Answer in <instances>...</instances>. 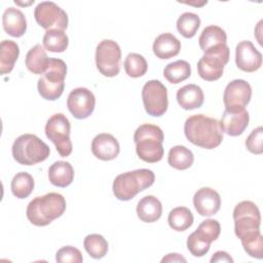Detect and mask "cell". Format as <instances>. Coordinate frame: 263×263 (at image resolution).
Wrapping results in <instances>:
<instances>
[{
  "instance_id": "6da1fadb",
  "label": "cell",
  "mask_w": 263,
  "mask_h": 263,
  "mask_svg": "<svg viewBox=\"0 0 263 263\" xmlns=\"http://www.w3.org/2000/svg\"><path fill=\"white\" fill-rule=\"evenodd\" d=\"M184 134L190 143L204 149H214L223 141L220 121L203 114L188 117L184 124Z\"/></svg>"
},
{
  "instance_id": "7a4b0ae2",
  "label": "cell",
  "mask_w": 263,
  "mask_h": 263,
  "mask_svg": "<svg viewBox=\"0 0 263 263\" xmlns=\"http://www.w3.org/2000/svg\"><path fill=\"white\" fill-rule=\"evenodd\" d=\"M66 211L65 197L57 192H49L32 199L26 211L28 220L35 226H46L60 218Z\"/></svg>"
},
{
  "instance_id": "3957f363",
  "label": "cell",
  "mask_w": 263,
  "mask_h": 263,
  "mask_svg": "<svg viewBox=\"0 0 263 263\" xmlns=\"http://www.w3.org/2000/svg\"><path fill=\"white\" fill-rule=\"evenodd\" d=\"M163 140V132L159 126L150 123L140 125L134 135L136 152L139 158L148 163L160 161L164 152Z\"/></svg>"
},
{
  "instance_id": "277c9868",
  "label": "cell",
  "mask_w": 263,
  "mask_h": 263,
  "mask_svg": "<svg viewBox=\"0 0 263 263\" xmlns=\"http://www.w3.org/2000/svg\"><path fill=\"white\" fill-rule=\"evenodd\" d=\"M155 175L151 170L139 168L118 175L113 182V193L119 200H129L153 185Z\"/></svg>"
},
{
  "instance_id": "5b68a950",
  "label": "cell",
  "mask_w": 263,
  "mask_h": 263,
  "mask_svg": "<svg viewBox=\"0 0 263 263\" xmlns=\"http://www.w3.org/2000/svg\"><path fill=\"white\" fill-rule=\"evenodd\" d=\"M12 156L23 165H34L44 161L50 153L49 147L37 136L24 134L15 139L12 144Z\"/></svg>"
},
{
  "instance_id": "8992f818",
  "label": "cell",
  "mask_w": 263,
  "mask_h": 263,
  "mask_svg": "<svg viewBox=\"0 0 263 263\" xmlns=\"http://www.w3.org/2000/svg\"><path fill=\"white\" fill-rule=\"evenodd\" d=\"M67 65L61 59H49L46 71L40 76L37 82L39 95L47 101L58 100L65 87Z\"/></svg>"
},
{
  "instance_id": "52a82bcc",
  "label": "cell",
  "mask_w": 263,
  "mask_h": 263,
  "mask_svg": "<svg viewBox=\"0 0 263 263\" xmlns=\"http://www.w3.org/2000/svg\"><path fill=\"white\" fill-rule=\"evenodd\" d=\"M70 130V121L63 113L53 114L45 124V135L54 144L62 157L69 156L73 150Z\"/></svg>"
},
{
  "instance_id": "ba28073f",
  "label": "cell",
  "mask_w": 263,
  "mask_h": 263,
  "mask_svg": "<svg viewBox=\"0 0 263 263\" xmlns=\"http://www.w3.org/2000/svg\"><path fill=\"white\" fill-rule=\"evenodd\" d=\"M233 220L234 232L239 239L260 230V211L253 201L243 200L237 203L233 210Z\"/></svg>"
},
{
  "instance_id": "9c48e42d",
  "label": "cell",
  "mask_w": 263,
  "mask_h": 263,
  "mask_svg": "<svg viewBox=\"0 0 263 263\" xmlns=\"http://www.w3.org/2000/svg\"><path fill=\"white\" fill-rule=\"evenodd\" d=\"M121 49L110 39L102 40L96 49V65L99 72L106 77H114L120 71Z\"/></svg>"
},
{
  "instance_id": "30bf717a",
  "label": "cell",
  "mask_w": 263,
  "mask_h": 263,
  "mask_svg": "<svg viewBox=\"0 0 263 263\" xmlns=\"http://www.w3.org/2000/svg\"><path fill=\"white\" fill-rule=\"evenodd\" d=\"M142 100L146 112L151 116H162L167 110V90L159 80H149L144 84Z\"/></svg>"
},
{
  "instance_id": "8fae6325",
  "label": "cell",
  "mask_w": 263,
  "mask_h": 263,
  "mask_svg": "<svg viewBox=\"0 0 263 263\" xmlns=\"http://www.w3.org/2000/svg\"><path fill=\"white\" fill-rule=\"evenodd\" d=\"M229 60V47L227 44L222 47L204 53L197 63L199 76L206 81L218 80L224 71V66Z\"/></svg>"
},
{
  "instance_id": "7c38bea8",
  "label": "cell",
  "mask_w": 263,
  "mask_h": 263,
  "mask_svg": "<svg viewBox=\"0 0 263 263\" xmlns=\"http://www.w3.org/2000/svg\"><path fill=\"white\" fill-rule=\"evenodd\" d=\"M37 24L47 30H62L68 27V14L59 5L51 1H43L37 4L34 10Z\"/></svg>"
},
{
  "instance_id": "4fadbf2b",
  "label": "cell",
  "mask_w": 263,
  "mask_h": 263,
  "mask_svg": "<svg viewBox=\"0 0 263 263\" xmlns=\"http://www.w3.org/2000/svg\"><path fill=\"white\" fill-rule=\"evenodd\" d=\"M252 97V87L243 79H234L225 87L223 102L225 110H242L249 104Z\"/></svg>"
},
{
  "instance_id": "5bb4252c",
  "label": "cell",
  "mask_w": 263,
  "mask_h": 263,
  "mask_svg": "<svg viewBox=\"0 0 263 263\" xmlns=\"http://www.w3.org/2000/svg\"><path fill=\"white\" fill-rule=\"evenodd\" d=\"M96 98L85 87L74 88L68 96L67 107L70 113L77 119L87 118L95 110Z\"/></svg>"
},
{
  "instance_id": "9a60e30c",
  "label": "cell",
  "mask_w": 263,
  "mask_h": 263,
  "mask_svg": "<svg viewBox=\"0 0 263 263\" xmlns=\"http://www.w3.org/2000/svg\"><path fill=\"white\" fill-rule=\"evenodd\" d=\"M235 64L241 71L255 72L262 66V54L251 41H240L235 48Z\"/></svg>"
},
{
  "instance_id": "2e32d148",
  "label": "cell",
  "mask_w": 263,
  "mask_h": 263,
  "mask_svg": "<svg viewBox=\"0 0 263 263\" xmlns=\"http://www.w3.org/2000/svg\"><path fill=\"white\" fill-rule=\"evenodd\" d=\"M193 205L200 216H214L221 206L220 194L213 188L202 187L194 193Z\"/></svg>"
},
{
  "instance_id": "e0dca14e",
  "label": "cell",
  "mask_w": 263,
  "mask_h": 263,
  "mask_svg": "<svg viewBox=\"0 0 263 263\" xmlns=\"http://www.w3.org/2000/svg\"><path fill=\"white\" fill-rule=\"evenodd\" d=\"M120 146L118 141L110 134H99L91 142V152L101 160H112L118 156Z\"/></svg>"
},
{
  "instance_id": "ac0fdd59",
  "label": "cell",
  "mask_w": 263,
  "mask_h": 263,
  "mask_svg": "<svg viewBox=\"0 0 263 263\" xmlns=\"http://www.w3.org/2000/svg\"><path fill=\"white\" fill-rule=\"evenodd\" d=\"M249 120L250 116L246 109L236 111L224 110L220 125L223 133L231 137H237L241 135L248 127Z\"/></svg>"
},
{
  "instance_id": "d6986e66",
  "label": "cell",
  "mask_w": 263,
  "mask_h": 263,
  "mask_svg": "<svg viewBox=\"0 0 263 263\" xmlns=\"http://www.w3.org/2000/svg\"><path fill=\"white\" fill-rule=\"evenodd\" d=\"M4 31L12 37H22L27 30V22L24 13L14 7H8L2 15Z\"/></svg>"
},
{
  "instance_id": "ffe728a7",
  "label": "cell",
  "mask_w": 263,
  "mask_h": 263,
  "mask_svg": "<svg viewBox=\"0 0 263 263\" xmlns=\"http://www.w3.org/2000/svg\"><path fill=\"white\" fill-rule=\"evenodd\" d=\"M152 49L158 59L167 60L180 52L181 41L171 33H163L156 37Z\"/></svg>"
},
{
  "instance_id": "44dd1931",
  "label": "cell",
  "mask_w": 263,
  "mask_h": 263,
  "mask_svg": "<svg viewBox=\"0 0 263 263\" xmlns=\"http://www.w3.org/2000/svg\"><path fill=\"white\" fill-rule=\"evenodd\" d=\"M226 40H227V35L225 31L218 26L212 25V26L205 27L202 30L198 38V43L201 50L204 53H208L210 51L216 50L222 47L223 45H225Z\"/></svg>"
},
{
  "instance_id": "7402d4cb",
  "label": "cell",
  "mask_w": 263,
  "mask_h": 263,
  "mask_svg": "<svg viewBox=\"0 0 263 263\" xmlns=\"http://www.w3.org/2000/svg\"><path fill=\"white\" fill-rule=\"evenodd\" d=\"M204 95L200 86L186 84L177 91V102L184 110H193L202 106Z\"/></svg>"
},
{
  "instance_id": "603a6c76",
  "label": "cell",
  "mask_w": 263,
  "mask_h": 263,
  "mask_svg": "<svg viewBox=\"0 0 263 263\" xmlns=\"http://www.w3.org/2000/svg\"><path fill=\"white\" fill-rule=\"evenodd\" d=\"M48 180L52 185L65 188L74 180V168L68 161H55L48 168Z\"/></svg>"
},
{
  "instance_id": "cb8c5ba5",
  "label": "cell",
  "mask_w": 263,
  "mask_h": 263,
  "mask_svg": "<svg viewBox=\"0 0 263 263\" xmlns=\"http://www.w3.org/2000/svg\"><path fill=\"white\" fill-rule=\"evenodd\" d=\"M162 214V205L159 199L153 195L144 196L137 205V215L145 223L156 222Z\"/></svg>"
},
{
  "instance_id": "d4e9b609",
  "label": "cell",
  "mask_w": 263,
  "mask_h": 263,
  "mask_svg": "<svg viewBox=\"0 0 263 263\" xmlns=\"http://www.w3.org/2000/svg\"><path fill=\"white\" fill-rule=\"evenodd\" d=\"M25 64L28 70L33 74L39 75L46 71L49 64V58L41 44H36L27 52Z\"/></svg>"
},
{
  "instance_id": "484cf974",
  "label": "cell",
  "mask_w": 263,
  "mask_h": 263,
  "mask_svg": "<svg viewBox=\"0 0 263 263\" xmlns=\"http://www.w3.org/2000/svg\"><path fill=\"white\" fill-rule=\"evenodd\" d=\"M18 45L12 40H3L0 44V72L2 75L12 71L18 58Z\"/></svg>"
},
{
  "instance_id": "4316f807",
  "label": "cell",
  "mask_w": 263,
  "mask_h": 263,
  "mask_svg": "<svg viewBox=\"0 0 263 263\" xmlns=\"http://www.w3.org/2000/svg\"><path fill=\"white\" fill-rule=\"evenodd\" d=\"M194 161L193 153L190 149L185 146L177 145L170 149L167 155L168 164L179 171H184L189 168Z\"/></svg>"
},
{
  "instance_id": "83f0119b",
  "label": "cell",
  "mask_w": 263,
  "mask_h": 263,
  "mask_svg": "<svg viewBox=\"0 0 263 263\" xmlns=\"http://www.w3.org/2000/svg\"><path fill=\"white\" fill-rule=\"evenodd\" d=\"M191 75V67L188 62L178 60L176 62L167 64L163 69V76L170 82L178 84Z\"/></svg>"
},
{
  "instance_id": "f1b7e54d",
  "label": "cell",
  "mask_w": 263,
  "mask_h": 263,
  "mask_svg": "<svg viewBox=\"0 0 263 263\" xmlns=\"http://www.w3.org/2000/svg\"><path fill=\"white\" fill-rule=\"evenodd\" d=\"M193 215L186 206L173 209L167 217L168 225L176 231H185L193 224Z\"/></svg>"
},
{
  "instance_id": "f546056e",
  "label": "cell",
  "mask_w": 263,
  "mask_h": 263,
  "mask_svg": "<svg viewBox=\"0 0 263 263\" xmlns=\"http://www.w3.org/2000/svg\"><path fill=\"white\" fill-rule=\"evenodd\" d=\"M12 194L20 199L28 197L34 189V179L26 172H20L11 180L10 184Z\"/></svg>"
},
{
  "instance_id": "4dcf8cb0",
  "label": "cell",
  "mask_w": 263,
  "mask_h": 263,
  "mask_svg": "<svg viewBox=\"0 0 263 263\" xmlns=\"http://www.w3.org/2000/svg\"><path fill=\"white\" fill-rule=\"evenodd\" d=\"M42 42L45 49L51 52H63L68 47L69 38L62 30H47Z\"/></svg>"
},
{
  "instance_id": "1f68e13d",
  "label": "cell",
  "mask_w": 263,
  "mask_h": 263,
  "mask_svg": "<svg viewBox=\"0 0 263 263\" xmlns=\"http://www.w3.org/2000/svg\"><path fill=\"white\" fill-rule=\"evenodd\" d=\"M83 246L87 254L93 259H101L108 252V241L101 234L93 233L86 235Z\"/></svg>"
},
{
  "instance_id": "d6a6232c",
  "label": "cell",
  "mask_w": 263,
  "mask_h": 263,
  "mask_svg": "<svg viewBox=\"0 0 263 263\" xmlns=\"http://www.w3.org/2000/svg\"><path fill=\"white\" fill-rule=\"evenodd\" d=\"M200 27V18L193 12H184L177 20V30L185 38L195 36Z\"/></svg>"
},
{
  "instance_id": "836d02e7",
  "label": "cell",
  "mask_w": 263,
  "mask_h": 263,
  "mask_svg": "<svg viewBox=\"0 0 263 263\" xmlns=\"http://www.w3.org/2000/svg\"><path fill=\"white\" fill-rule=\"evenodd\" d=\"M124 70L125 73L132 78H138L146 74L148 69V64L145 58L139 53H128L124 60Z\"/></svg>"
},
{
  "instance_id": "e575fe53",
  "label": "cell",
  "mask_w": 263,
  "mask_h": 263,
  "mask_svg": "<svg viewBox=\"0 0 263 263\" xmlns=\"http://www.w3.org/2000/svg\"><path fill=\"white\" fill-rule=\"evenodd\" d=\"M241 245L246 253L256 259H262L263 254V237L260 230L252 232L240 238Z\"/></svg>"
},
{
  "instance_id": "d590c367",
  "label": "cell",
  "mask_w": 263,
  "mask_h": 263,
  "mask_svg": "<svg viewBox=\"0 0 263 263\" xmlns=\"http://www.w3.org/2000/svg\"><path fill=\"white\" fill-rule=\"evenodd\" d=\"M194 232L201 240L211 245L212 241L216 240L219 237L221 232V226L217 220L206 219L199 224Z\"/></svg>"
},
{
  "instance_id": "8d00e7d4",
  "label": "cell",
  "mask_w": 263,
  "mask_h": 263,
  "mask_svg": "<svg viewBox=\"0 0 263 263\" xmlns=\"http://www.w3.org/2000/svg\"><path fill=\"white\" fill-rule=\"evenodd\" d=\"M55 260L60 263H81L83 258L81 252L78 249L72 246H66L57 252Z\"/></svg>"
},
{
  "instance_id": "74e56055",
  "label": "cell",
  "mask_w": 263,
  "mask_h": 263,
  "mask_svg": "<svg viewBox=\"0 0 263 263\" xmlns=\"http://www.w3.org/2000/svg\"><path fill=\"white\" fill-rule=\"evenodd\" d=\"M263 127L258 126L257 128L253 129L252 133L246 140V147L247 149L253 154H261L263 152Z\"/></svg>"
},
{
  "instance_id": "f35d334b",
  "label": "cell",
  "mask_w": 263,
  "mask_h": 263,
  "mask_svg": "<svg viewBox=\"0 0 263 263\" xmlns=\"http://www.w3.org/2000/svg\"><path fill=\"white\" fill-rule=\"evenodd\" d=\"M211 245L201 240L195 232H192L187 238V249L194 257H202L204 256L209 250Z\"/></svg>"
},
{
  "instance_id": "ab89813d",
  "label": "cell",
  "mask_w": 263,
  "mask_h": 263,
  "mask_svg": "<svg viewBox=\"0 0 263 263\" xmlns=\"http://www.w3.org/2000/svg\"><path fill=\"white\" fill-rule=\"evenodd\" d=\"M216 262H229L232 263L233 259L230 257V255L227 252L224 251H218L216 252L213 257L211 258V263H216Z\"/></svg>"
},
{
  "instance_id": "60d3db41",
  "label": "cell",
  "mask_w": 263,
  "mask_h": 263,
  "mask_svg": "<svg viewBox=\"0 0 263 263\" xmlns=\"http://www.w3.org/2000/svg\"><path fill=\"white\" fill-rule=\"evenodd\" d=\"M161 262L164 263V262H186V259L181 256L180 254H177V253H171V254H167L165 257H163L161 259Z\"/></svg>"
}]
</instances>
